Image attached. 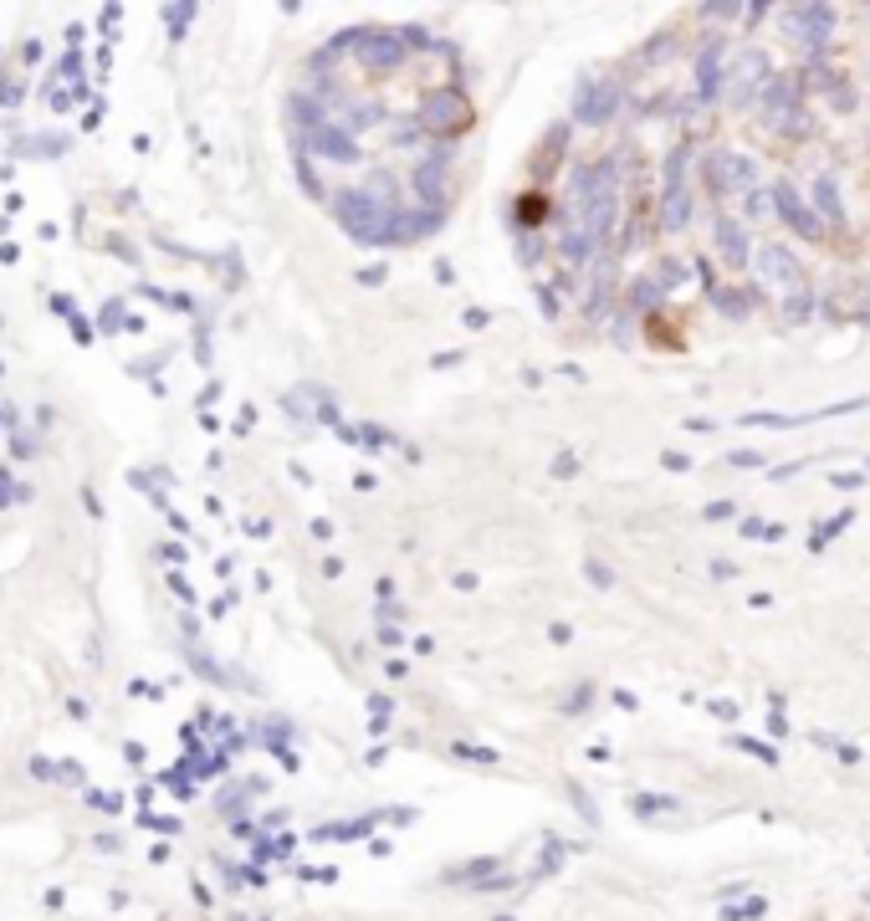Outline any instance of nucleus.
Here are the masks:
<instances>
[{"mask_svg":"<svg viewBox=\"0 0 870 921\" xmlns=\"http://www.w3.org/2000/svg\"><path fill=\"white\" fill-rule=\"evenodd\" d=\"M359 67L343 72L328 52V98L313 164H328V205H343L374 241H410L451 205L456 164L471 139V98L446 47L400 31L389 41H354Z\"/></svg>","mask_w":870,"mask_h":921,"instance_id":"f03ea898","label":"nucleus"},{"mask_svg":"<svg viewBox=\"0 0 870 921\" xmlns=\"http://www.w3.org/2000/svg\"><path fill=\"white\" fill-rule=\"evenodd\" d=\"M517 251L604 338L870 323V11L656 31L533 154Z\"/></svg>","mask_w":870,"mask_h":921,"instance_id":"f257e3e1","label":"nucleus"}]
</instances>
